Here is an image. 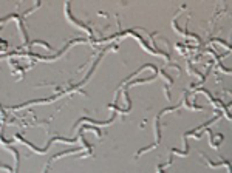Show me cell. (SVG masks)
<instances>
[{
  "label": "cell",
  "instance_id": "6da1fadb",
  "mask_svg": "<svg viewBox=\"0 0 232 173\" xmlns=\"http://www.w3.org/2000/svg\"><path fill=\"white\" fill-rule=\"evenodd\" d=\"M215 57H217V60H218V63H220V57H218V56H215ZM220 66L223 68V65H220ZM223 71H226V73H230V70H227V68H223Z\"/></svg>",
  "mask_w": 232,
  "mask_h": 173
}]
</instances>
